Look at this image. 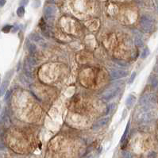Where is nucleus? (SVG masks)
Instances as JSON below:
<instances>
[{
    "instance_id": "obj_1",
    "label": "nucleus",
    "mask_w": 158,
    "mask_h": 158,
    "mask_svg": "<svg viewBox=\"0 0 158 158\" xmlns=\"http://www.w3.org/2000/svg\"><path fill=\"white\" fill-rule=\"evenodd\" d=\"M149 107H141L135 114V120L138 123H145L149 122L153 118V112Z\"/></svg>"
},
{
    "instance_id": "obj_2",
    "label": "nucleus",
    "mask_w": 158,
    "mask_h": 158,
    "mask_svg": "<svg viewBox=\"0 0 158 158\" xmlns=\"http://www.w3.org/2000/svg\"><path fill=\"white\" fill-rule=\"evenodd\" d=\"M141 26L145 32H151L154 28V21L151 17L148 15H143L141 18Z\"/></svg>"
},
{
    "instance_id": "obj_3",
    "label": "nucleus",
    "mask_w": 158,
    "mask_h": 158,
    "mask_svg": "<svg viewBox=\"0 0 158 158\" xmlns=\"http://www.w3.org/2000/svg\"><path fill=\"white\" fill-rule=\"evenodd\" d=\"M156 102V95L152 93L145 94L140 99V104L141 107H151Z\"/></svg>"
},
{
    "instance_id": "obj_4",
    "label": "nucleus",
    "mask_w": 158,
    "mask_h": 158,
    "mask_svg": "<svg viewBox=\"0 0 158 158\" xmlns=\"http://www.w3.org/2000/svg\"><path fill=\"white\" fill-rule=\"evenodd\" d=\"M110 76L111 79L113 80H116L118 79L123 78L128 75V72L124 69H118V68H111L110 71Z\"/></svg>"
},
{
    "instance_id": "obj_5",
    "label": "nucleus",
    "mask_w": 158,
    "mask_h": 158,
    "mask_svg": "<svg viewBox=\"0 0 158 158\" xmlns=\"http://www.w3.org/2000/svg\"><path fill=\"white\" fill-rule=\"evenodd\" d=\"M118 89L119 88H118V86L111 87V88L104 91V92L102 94V98L104 100H110L111 99H112V98L117 94Z\"/></svg>"
},
{
    "instance_id": "obj_6",
    "label": "nucleus",
    "mask_w": 158,
    "mask_h": 158,
    "mask_svg": "<svg viewBox=\"0 0 158 158\" xmlns=\"http://www.w3.org/2000/svg\"><path fill=\"white\" fill-rule=\"evenodd\" d=\"M44 12H45V15L47 19L52 18L55 17V15H56V8L51 6L46 7L45 8Z\"/></svg>"
},
{
    "instance_id": "obj_7",
    "label": "nucleus",
    "mask_w": 158,
    "mask_h": 158,
    "mask_svg": "<svg viewBox=\"0 0 158 158\" xmlns=\"http://www.w3.org/2000/svg\"><path fill=\"white\" fill-rule=\"evenodd\" d=\"M109 120H110V118H109L108 117H106V118H103L100 119L99 121H98L93 126V129H97V128H100L102 126H104L106 124L108 123Z\"/></svg>"
},
{
    "instance_id": "obj_8",
    "label": "nucleus",
    "mask_w": 158,
    "mask_h": 158,
    "mask_svg": "<svg viewBox=\"0 0 158 158\" xmlns=\"http://www.w3.org/2000/svg\"><path fill=\"white\" fill-rule=\"evenodd\" d=\"M136 102V97L133 95H129V97L127 98L126 102V105L127 107V108H131L133 107V105L134 104V102Z\"/></svg>"
},
{
    "instance_id": "obj_9",
    "label": "nucleus",
    "mask_w": 158,
    "mask_h": 158,
    "mask_svg": "<svg viewBox=\"0 0 158 158\" xmlns=\"http://www.w3.org/2000/svg\"><path fill=\"white\" fill-rule=\"evenodd\" d=\"M134 42H135V45L137 46H142L143 44H144V41H143V39H142V36H141L140 34H137L135 35V37H134Z\"/></svg>"
},
{
    "instance_id": "obj_10",
    "label": "nucleus",
    "mask_w": 158,
    "mask_h": 158,
    "mask_svg": "<svg viewBox=\"0 0 158 158\" xmlns=\"http://www.w3.org/2000/svg\"><path fill=\"white\" fill-rule=\"evenodd\" d=\"M7 86H8V81L5 80L2 84L1 87H0V96H3L4 95L5 91H6V90L7 88Z\"/></svg>"
},
{
    "instance_id": "obj_11",
    "label": "nucleus",
    "mask_w": 158,
    "mask_h": 158,
    "mask_svg": "<svg viewBox=\"0 0 158 158\" xmlns=\"http://www.w3.org/2000/svg\"><path fill=\"white\" fill-rule=\"evenodd\" d=\"M28 48H29V52L30 53V55L32 57H34L36 54V52H37V47H36V45H34V44H30L28 46Z\"/></svg>"
},
{
    "instance_id": "obj_12",
    "label": "nucleus",
    "mask_w": 158,
    "mask_h": 158,
    "mask_svg": "<svg viewBox=\"0 0 158 158\" xmlns=\"http://www.w3.org/2000/svg\"><path fill=\"white\" fill-rule=\"evenodd\" d=\"M129 125H130V123H129V122L128 124H127V126H126V130H125V132H124V134H123V135H122V139H121V142H122V143L124 142V141H125V139H126V136H127V134H128L129 129Z\"/></svg>"
},
{
    "instance_id": "obj_13",
    "label": "nucleus",
    "mask_w": 158,
    "mask_h": 158,
    "mask_svg": "<svg viewBox=\"0 0 158 158\" xmlns=\"http://www.w3.org/2000/svg\"><path fill=\"white\" fill-rule=\"evenodd\" d=\"M25 14V7H19L17 10V14L18 17H22Z\"/></svg>"
},
{
    "instance_id": "obj_14",
    "label": "nucleus",
    "mask_w": 158,
    "mask_h": 158,
    "mask_svg": "<svg viewBox=\"0 0 158 158\" xmlns=\"http://www.w3.org/2000/svg\"><path fill=\"white\" fill-rule=\"evenodd\" d=\"M13 28V26L12 25H5L4 27H3V29H2V31L3 33H5V34H8V33L11 30V29Z\"/></svg>"
},
{
    "instance_id": "obj_15",
    "label": "nucleus",
    "mask_w": 158,
    "mask_h": 158,
    "mask_svg": "<svg viewBox=\"0 0 158 158\" xmlns=\"http://www.w3.org/2000/svg\"><path fill=\"white\" fill-rule=\"evenodd\" d=\"M31 38L34 41H41L42 39H41V37H40V35L39 34H33L32 35H31Z\"/></svg>"
},
{
    "instance_id": "obj_16",
    "label": "nucleus",
    "mask_w": 158,
    "mask_h": 158,
    "mask_svg": "<svg viewBox=\"0 0 158 158\" xmlns=\"http://www.w3.org/2000/svg\"><path fill=\"white\" fill-rule=\"evenodd\" d=\"M149 55V48H146L144 49V51L142 52V53H141V58L142 59H145L147 57H148Z\"/></svg>"
},
{
    "instance_id": "obj_17",
    "label": "nucleus",
    "mask_w": 158,
    "mask_h": 158,
    "mask_svg": "<svg viewBox=\"0 0 158 158\" xmlns=\"http://www.w3.org/2000/svg\"><path fill=\"white\" fill-rule=\"evenodd\" d=\"M151 84L153 87H156L158 85V79L156 76H152L151 78Z\"/></svg>"
},
{
    "instance_id": "obj_18",
    "label": "nucleus",
    "mask_w": 158,
    "mask_h": 158,
    "mask_svg": "<svg viewBox=\"0 0 158 158\" xmlns=\"http://www.w3.org/2000/svg\"><path fill=\"white\" fill-rule=\"evenodd\" d=\"M28 61L31 65H36L37 64V61H36V59L32 56L30 57H28Z\"/></svg>"
},
{
    "instance_id": "obj_19",
    "label": "nucleus",
    "mask_w": 158,
    "mask_h": 158,
    "mask_svg": "<svg viewBox=\"0 0 158 158\" xmlns=\"http://www.w3.org/2000/svg\"><path fill=\"white\" fill-rule=\"evenodd\" d=\"M124 158H133V155L130 153V152H126V151H125L123 152V153H122Z\"/></svg>"
},
{
    "instance_id": "obj_20",
    "label": "nucleus",
    "mask_w": 158,
    "mask_h": 158,
    "mask_svg": "<svg viewBox=\"0 0 158 158\" xmlns=\"http://www.w3.org/2000/svg\"><path fill=\"white\" fill-rule=\"evenodd\" d=\"M136 72H133L132 73V75H131V77L129 78V84H131L133 82H134V80H135V77H136Z\"/></svg>"
},
{
    "instance_id": "obj_21",
    "label": "nucleus",
    "mask_w": 158,
    "mask_h": 158,
    "mask_svg": "<svg viewBox=\"0 0 158 158\" xmlns=\"http://www.w3.org/2000/svg\"><path fill=\"white\" fill-rule=\"evenodd\" d=\"M27 3H28V0H21L20 5H21V7H25Z\"/></svg>"
},
{
    "instance_id": "obj_22",
    "label": "nucleus",
    "mask_w": 158,
    "mask_h": 158,
    "mask_svg": "<svg viewBox=\"0 0 158 158\" xmlns=\"http://www.w3.org/2000/svg\"><path fill=\"white\" fill-rule=\"evenodd\" d=\"M6 0H0V8L3 7L5 4H6Z\"/></svg>"
},
{
    "instance_id": "obj_23",
    "label": "nucleus",
    "mask_w": 158,
    "mask_h": 158,
    "mask_svg": "<svg viewBox=\"0 0 158 158\" xmlns=\"http://www.w3.org/2000/svg\"><path fill=\"white\" fill-rule=\"evenodd\" d=\"M155 156H156V153H155V152H151V153L149 154V158H154Z\"/></svg>"
},
{
    "instance_id": "obj_24",
    "label": "nucleus",
    "mask_w": 158,
    "mask_h": 158,
    "mask_svg": "<svg viewBox=\"0 0 158 158\" xmlns=\"http://www.w3.org/2000/svg\"><path fill=\"white\" fill-rule=\"evenodd\" d=\"M10 91H8L7 92V95H6V97H5V99H8V98L10 97Z\"/></svg>"
},
{
    "instance_id": "obj_25",
    "label": "nucleus",
    "mask_w": 158,
    "mask_h": 158,
    "mask_svg": "<svg viewBox=\"0 0 158 158\" xmlns=\"http://www.w3.org/2000/svg\"><path fill=\"white\" fill-rule=\"evenodd\" d=\"M84 158H93V155L92 154H90V155H88V156H86Z\"/></svg>"
},
{
    "instance_id": "obj_26",
    "label": "nucleus",
    "mask_w": 158,
    "mask_h": 158,
    "mask_svg": "<svg viewBox=\"0 0 158 158\" xmlns=\"http://www.w3.org/2000/svg\"><path fill=\"white\" fill-rule=\"evenodd\" d=\"M156 72H158V62H157V64H156Z\"/></svg>"
},
{
    "instance_id": "obj_27",
    "label": "nucleus",
    "mask_w": 158,
    "mask_h": 158,
    "mask_svg": "<svg viewBox=\"0 0 158 158\" xmlns=\"http://www.w3.org/2000/svg\"><path fill=\"white\" fill-rule=\"evenodd\" d=\"M0 83H1V79H0Z\"/></svg>"
}]
</instances>
